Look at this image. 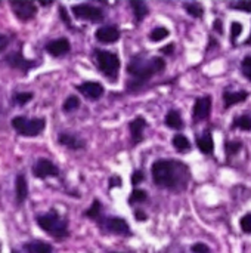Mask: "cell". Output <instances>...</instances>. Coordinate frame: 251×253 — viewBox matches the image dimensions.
<instances>
[{
  "label": "cell",
  "instance_id": "cell-1",
  "mask_svg": "<svg viewBox=\"0 0 251 253\" xmlns=\"http://www.w3.org/2000/svg\"><path fill=\"white\" fill-rule=\"evenodd\" d=\"M152 178L158 187L180 188L186 184L188 169L183 163L175 160H157L152 165Z\"/></svg>",
  "mask_w": 251,
  "mask_h": 253
},
{
  "label": "cell",
  "instance_id": "cell-2",
  "mask_svg": "<svg viewBox=\"0 0 251 253\" xmlns=\"http://www.w3.org/2000/svg\"><path fill=\"white\" fill-rule=\"evenodd\" d=\"M166 67L164 59L161 58H149V59H142V58H135L129 65H127V71L135 76L138 80L145 82L148 79H151L152 76L158 74L160 71H163Z\"/></svg>",
  "mask_w": 251,
  "mask_h": 253
},
{
  "label": "cell",
  "instance_id": "cell-3",
  "mask_svg": "<svg viewBox=\"0 0 251 253\" xmlns=\"http://www.w3.org/2000/svg\"><path fill=\"white\" fill-rule=\"evenodd\" d=\"M37 224L38 227L49 233L50 236L56 237V239H65L68 236V230H67V222L59 216L58 212H49L44 215L37 216Z\"/></svg>",
  "mask_w": 251,
  "mask_h": 253
},
{
  "label": "cell",
  "instance_id": "cell-4",
  "mask_svg": "<svg viewBox=\"0 0 251 253\" xmlns=\"http://www.w3.org/2000/svg\"><path fill=\"white\" fill-rule=\"evenodd\" d=\"M12 126L22 136H37L43 132L46 126V120L44 119H27V117L18 116L12 120Z\"/></svg>",
  "mask_w": 251,
  "mask_h": 253
},
{
  "label": "cell",
  "instance_id": "cell-5",
  "mask_svg": "<svg viewBox=\"0 0 251 253\" xmlns=\"http://www.w3.org/2000/svg\"><path fill=\"white\" fill-rule=\"evenodd\" d=\"M96 64L107 77L109 79H117L118 70H120V59L115 53L107 52V50H96L95 52Z\"/></svg>",
  "mask_w": 251,
  "mask_h": 253
},
{
  "label": "cell",
  "instance_id": "cell-6",
  "mask_svg": "<svg viewBox=\"0 0 251 253\" xmlns=\"http://www.w3.org/2000/svg\"><path fill=\"white\" fill-rule=\"evenodd\" d=\"M72 13L75 18L80 19H86V21H101L104 18V13L99 7L87 4V3H80V4H74L72 7Z\"/></svg>",
  "mask_w": 251,
  "mask_h": 253
},
{
  "label": "cell",
  "instance_id": "cell-7",
  "mask_svg": "<svg viewBox=\"0 0 251 253\" xmlns=\"http://www.w3.org/2000/svg\"><path fill=\"white\" fill-rule=\"evenodd\" d=\"M10 6H12V10L15 12V15L22 21H28V19L34 18L37 13V7L33 1L13 0V1H10Z\"/></svg>",
  "mask_w": 251,
  "mask_h": 253
},
{
  "label": "cell",
  "instance_id": "cell-8",
  "mask_svg": "<svg viewBox=\"0 0 251 253\" xmlns=\"http://www.w3.org/2000/svg\"><path fill=\"white\" fill-rule=\"evenodd\" d=\"M33 173H34L36 178L43 179V178H47V176H56V175L59 173V170H58V168H56L50 160H47V159H40V160H37V163L34 165Z\"/></svg>",
  "mask_w": 251,
  "mask_h": 253
},
{
  "label": "cell",
  "instance_id": "cell-9",
  "mask_svg": "<svg viewBox=\"0 0 251 253\" xmlns=\"http://www.w3.org/2000/svg\"><path fill=\"white\" fill-rule=\"evenodd\" d=\"M210 111H212V98L210 96L198 98L194 104V111H192L194 122L206 120L210 116Z\"/></svg>",
  "mask_w": 251,
  "mask_h": 253
},
{
  "label": "cell",
  "instance_id": "cell-10",
  "mask_svg": "<svg viewBox=\"0 0 251 253\" xmlns=\"http://www.w3.org/2000/svg\"><path fill=\"white\" fill-rule=\"evenodd\" d=\"M4 59H6V64H7L9 67L16 68V70H19V71H24V73H25V71H28L30 68H33V67L36 65V62L25 59V58L22 56V53H21V52L9 53Z\"/></svg>",
  "mask_w": 251,
  "mask_h": 253
},
{
  "label": "cell",
  "instance_id": "cell-11",
  "mask_svg": "<svg viewBox=\"0 0 251 253\" xmlns=\"http://www.w3.org/2000/svg\"><path fill=\"white\" fill-rule=\"evenodd\" d=\"M77 90L84 95V98L90 99V101H96L104 95V87L102 84L96 83V82H86L80 86H77Z\"/></svg>",
  "mask_w": 251,
  "mask_h": 253
},
{
  "label": "cell",
  "instance_id": "cell-12",
  "mask_svg": "<svg viewBox=\"0 0 251 253\" xmlns=\"http://www.w3.org/2000/svg\"><path fill=\"white\" fill-rule=\"evenodd\" d=\"M95 36H96V40L101 43H114L120 39V31L118 28L112 25H104L96 30Z\"/></svg>",
  "mask_w": 251,
  "mask_h": 253
},
{
  "label": "cell",
  "instance_id": "cell-13",
  "mask_svg": "<svg viewBox=\"0 0 251 253\" xmlns=\"http://www.w3.org/2000/svg\"><path fill=\"white\" fill-rule=\"evenodd\" d=\"M102 225L109 231V233H114V234H121V236H126L130 233V228H129V224L121 219V218H108L102 222Z\"/></svg>",
  "mask_w": 251,
  "mask_h": 253
},
{
  "label": "cell",
  "instance_id": "cell-14",
  "mask_svg": "<svg viewBox=\"0 0 251 253\" xmlns=\"http://www.w3.org/2000/svg\"><path fill=\"white\" fill-rule=\"evenodd\" d=\"M46 50L52 56H62L70 52V42L67 39H58L46 44Z\"/></svg>",
  "mask_w": 251,
  "mask_h": 253
},
{
  "label": "cell",
  "instance_id": "cell-15",
  "mask_svg": "<svg viewBox=\"0 0 251 253\" xmlns=\"http://www.w3.org/2000/svg\"><path fill=\"white\" fill-rule=\"evenodd\" d=\"M146 126V122L143 117H136L133 122H130L129 127H130V133H132V139L133 144H139L143 139V129Z\"/></svg>",
  "mask_w": 251,
  "mask_h": 253
},
{
  "label": "cell",
  "instance_id": "cell-16",
  "mask_svg": "<svg viewBox=\"0 0 251 253\" xmlns=\"http://www.w3.org/2000/svg\"><path fill=\"white\" fill-rule=\"evenodd\" d=\"M15 190H16V202L18 205H22L28 196V185H27V179L24 175H18L16 181H15Z\"/></svg>",
  "mask_w": 251,
  "mask_h": 253
},
{
  "label": "cell",
  "instance_id": "cell-17",
  "mask_svg": "<svg viewBox=\"0 0 251 253\" xmlns=\"http://www.w3.org/2000/svg\"><path fill=\"white\" fill-rule=\"evenodd\" d=\"M58 141H59L61 145H65V147H68L71 150H78V148L84 147V142L80 138H77L75 135H71V133H61Z\"/></svg>",
  "mask_w": 251,
  "mask_h": 253
},
{
  "label": "cell",
  "instance_id": "cell-18",
  "mask_svg": "<svg viewBox=\"0 0 251 253\" xmlns=\"http://www.w3.org/2000/svg\"><path fill=\"white\" fill-rule=\"evenodd\" d=\"M197 145H198V148H200L204 154H212L213 150H215V141H213L212 133L206 132L203 136H200V138L197 139Z\"/></svg>",
  "mask_w": 251,
  "mask_h": 253
},
{
  "label": "cell",
  "instance_id": "cell-19",
  "mask_svg": "<svg viewBox=\"0 0 251 253\" xmlns=\"http://www.w3.org/2000/svg\"><path fill=\"white\" fill-rule=\"evenodd\" d=\"M247 98V92L241 90V92H225L223 93V101H225V107H231L234 104H238L241 101H244Z\"/></svg>",
  "mask_w": 251,
  "mask_h": 253
},
{
  "label": "cell",
  "instance_id": "cell-20",
  "mask_svg": "<svg viewBox=\"0 0 251 253\" xmlns=\"http://www.w3.org/2000/svg\"><path fill=\"white\" fill-rule=\"evenodd\" d=\"M27 253H52V246L43 242H31L24 246Z\"/></svg>",
  "mask_w": 251,
  "mask_h": 253
},
{
  "label": "cell",
  "instance_id": "cell-21",
  "mask_svg": "<svg viewBox=\"0 0 251 253\" xmlns=\"http://www.w3.org/2000/svg\"><path fill=\"white\" fill-rule=\"evenodd\" d=\"M166 125L172 129H182L183 127V122L182 117L179 114V111L176 110H170L166 116Z\"/></svg>",
  "mask_w": 251,
  "mask_h": 253
},
{
  "label": "cell",
  "instance_id": "cell-22",
  "mask_svg": "<svg viewBox=\"0 0 251 253\" xmlns=\"http://www.w3.org/2000/svg\"><path fill=\"white\" fill-rule=\"evenodd\" d=\"M130 4L133 7L135 16H136L138 21H142L148 15V7H146V4L143 1H141V0H132Z\"/></svg>",
  "mask_w": 251,
  "mask_h": 253
},
{
  "label": "cell",
  "instance_id": "cell-23",
  "mask_svg": "<svg viewBox=\"0 0 251 253\" xmlns=\"http://www.w3.org/2000/svg\"><path fill=\"white\" fill-rule=\"evenodd\" d=\"M173 145H175V148L176 150H179V151H186V150H189L191 148V142H189V139L185 136V135H176L175 138H173Z\"/></svg>",
  "mask_w": 251,
  "mask_h": 253
},
{
  "label": "cell",
  "instance_id": "cell-24",
  "mask_svg": "<svg viewBox=\"0 0 251 253\" xmlns=\"http://www.w3.org/2000/svg\"><path fill=\"white\" fill-rule=\"evenodd\" d=\"M78 107H80V99H78L75 95H71V96H68V98L65 99V102H64V105H62V110H64L65 113H72V111H75Z\"/></svg>",
  "mask_w": 251,
  "mask_h": 253
},
{
  "label": "cell",
  "instance_id": "cell-25",
  "mask_svg": "<svg viewBox=\"0 0 251 253\" xmlns=\"http://www.w3.org/2000/svg\"><path fill=\"white\" fill-rule=\"evenodd\" d=\"M183 7H185L186 12H188L191 16H194V18H201L203 13H204V9H203V6H201L200 3H185Z\"/></svg>",
  "mask_w": 251,
  "mask_h": 253
},
{
  "label": "cell",
  "instance_id": "cell-26",
  "mask_svg": "<svg viewBox=\"0 0 251 253\" xmlns=\"http://www.w3.org/2000/svg\"><path fill=\"white\" fill-rule=\"evenodd\" d=\"M167 36H169V30H167L166 27H157V28H154V30L151 31L149 39H151V42H161V40H164Z\"/></svg>",
  "mask_w": 251,
  "mask_h": 253
},
{
  "label": "cell",
  "instance_id": "cell-27",
  "mask_svg": "<svg viewBox=\"0 0 251 253\" xmlns=\"http://www.w3.org/2000/svg\"><path fill=\"white\" fill-rule=\"evenodd\" d=\"M101 213H102V206H101L99 200H95L93 205L90 206V209L86 211V216L90 218V219H98Z\"/></svg>",
  "mask_w": 251,
  "mask_h": 253
},
{
  "label": "cell",
  "instance_id": "cell-28",
  "mask_svg": "<svg viewBox=\"0 0 251 253\" xmlns=\"http://www.w3.org/2000/svg\"><path fill=\"white\" fill-rule=\"evenodd\" d=\"M234 127H240L243 130H250L251 129V117L249 116H240L234 122Z\"/></svg>",
  "mask_w": 251,
  "mask_h": 253
},
{
  "label": "cell",
  "instance_id": "cell-29",
  "mask_svg": "<svg viewBox=\"0 0 251 253\" xmlns=\"http://www.w3.org/2000/svg\"><path fill=\"white\" fill-rule=\"evenodd\" d=\"M146 199H148V194L143 190H133V193L130 194L129 202H130V205H133V203H143V202H146Z\"/></svg>",
  "mask_w": 251,
  "mask_h": 253
},
{
  "label": "cell",
  "instance_id": "cell-30",
  "mask_svg": "<svg viewBox=\"0 0 251 253\" xmlns=\"http://www.w3.org/2000/svg\"><path fill=\"white\" fill-rule=\"evenodd\" d=\"M13 99H15V102H16V104H19V105H24V104H27L28 101H31V99H33V93H31V92L15 93Z\"/></svg>",
  "mask_w": 251,
  "mask_h": 253
},
{
  "label": "cell",
  "instance_id": "cell-31",
  "mask_svg": "<svg viewBox=\"0 0 251 253\" xmlns=\"http://www.w3.org/2000/svg\"><path fill=\"white\" fill-rule=\"evenodd\" d=\"M229 6L232 9H240V10H244V12H251V1H249V0H240V1L231 3Z\"/></svg>",
  "mask_w": 251,
  "mask_h": 253
},
{
  "label": "cell",
  "instance_id": "cell-32",
  "mask_svg": "<svg viewBox=\"0 0 251 253\" xmlns=\"http://www.w3.org/2000/svg\"><path fill=\"white\" fill-rule=\"evenodd\" d=\"M241 31H243V25L240 22H232V25H231V40H232V43H235V40L240 37Z\"/></svg>",
  "mask_w": 251,
  "mask_h": 253
},
{
  "label": "cell",
  "instance_id": "cell-33",
  "mask_svg": "<svg viewBox=\"0 0 251 253\" xmlns=\"http://www.w3.org/2000/svg\"><path fill=\"white\" fill-rule=\"evenodd\" d=\"M240 225H241V230H243L246 234H250L251 233V213H247L244 218H241V222H240Z\"/></svg>",
  "mask_w": 251,
  "mask_h": 253
},
{
  "label": "cell",
  "instance_id": "cell-34",
  "mask_svg": "<svg viewBox=\"0 0 251 253\" xmlns=\"http://www.w3.org/2000/svg\"><path fill=\"white\" fill-rule=\"evenodd\" d=\"M241 68H243V74L251 80V55L244 58V61L241 64Z\"/></svg>",
  "mask_w": 251,
  "mask_h": 253
},
{
  "label": "cell",
  "instance_id": "cell-35",
  "mask_svg": "<svg viewBox=\"0 0 251 253\" xmlns=\"http://www.w3.org/2000/svg\"><path fill=\"white\" fill-rule=\"evenodd\" d=\"M241 150V144L240 142H226V154H237Z\"/></svg>",
  "mask_w": 251,
  "mask_h": 253
},
{
  "label": "cell",
  "instance_id": "cell-36",
  "mask_svg": "<svg viewBox=\"0 0 251 253\" xmlns=\"http://www.w3.org/2000/svg\"><path fill=\"white\" fill-rule=\"evenodd\" d=\"M143 178H145L143 172L138 170V172H135V173L132 175V184H133V185H138V184H141V182L143 181Z\"/></svg>",
  "mask_w": 251,
  "mask_h": 253
},
{
  "label": "cell",
  "instance_id": "cell-37",
  "mask_svg": "<svg viewBox=\"0 0 251 253\" xmlns=\"http://www.w3.org/2000/svg\"><path fill=\"white\" fill-rule=\"evenodd\" d=\"M191 251H192L194 253H210L209 248H207L206 245H203V243H197V245H194Z\"/></svg>",
  "mask_w": 251,
  "mask_h": 253
},
{
  "label": "cell",
  "instance_id": "cell-38",
  "mask_svg": "<svg viewBox=\"0 0 251 253\" xmlns=\"http://www.w3.org/2000/svg\"><path fill=\"white\" fill-rule=\"evenodd\" d=\"M59 13H61V18H62V21L65 22V25H68L70 28H72V25H71V19H70V16L67 15L65 9H64L62 6L59 7Z\"/></svg>",
  "mask_w": 251,
  "mask_h": 253
},
{
  "label": "cell",
  "instance_id": "cell-39",
  "mask_svg": "<svg viewBox=\"0 0 251 253\" xmlns=\"http://www.w3.org/2000/svg\"><path fill=\"white\" fill-rule=\"evenodd\" d=\"M7 43H9V39L4 34H0V53L6 49Z\"/></svg>",
  "mask_w": 251,
  "mask_h": 253
},
{
  "label": "cell",
  "instance_id": "cell-40",
  "mask_svg": "<svg viewBox=\"0 0 251 253\" xmlns=\"http://www.w3.org/2000/svg\"><path fill=\"white\" fill-rule=\"evenodd\" d=\"M121 185V181H120V178L118 176H112L111 179H109V187L112 188V187H120Z\"/></svg>",
  "mask_w": 251,
  "mask_h": 253
},
{
  "label": "cell",
  "instance_id": "cell-41",
  "mask_svg": "<svg viewBox=\"0 0 251 253\" xmlns=\"http://www.w3.org/2000/svg\"><path fill=\"white\" fill-rule=\"evenodd\" d=\"M173 50H175V44H173V43H172V44H167L166 47H163V49H161V52H163V53H172Z\"/></svg>",
  "mask_w": 251,
  "mask_h": 253
},
{
  "label": "cell",
  "instance_id": "cell-42",
  "mask_svg": "<svg viewBox=\"0 0 251 253\" xmlns=\"http://www.w3.org/2000/svg\"><path fill=\"white\" fill-rule=\"evenodd\" d=\"M215 30H216L217 33H222V31H223L222 21H219V19H216V21H215Z\"/></svg>",
  "mask_w": 251,
  "mask_h": 253
},
{
  "label": "cell",
  "instance_id": "cell-43",
  "mask_svg": "<svg viewBox=\"0 0 251 253\" xmlns=\"http://www.w3.org/2000/svg\"><path fill=\"white\" fill-rule=\"evenodd\" d=\"M135 218H136L138 221H145V219H146V216H145L143 212H141V211H136V212H135Z\"/></svg>",
  "mask_w": 251,
  "mask_h": 253
},
{
  "label": "cell",
  "instance_id": "cell-44",
  "mask_svg": "<svg viewBox=\"0 0 251 253\" xmlns=\"http://www.w3.org/2000/svg\"><path fill=\"white\" fill-rule=\"evenodd\" d=\"M40 4H50V1H43V0H41V1H40Z\"/></svg>",
  "mask_w": 251,
  "mask_h": 253
},
{
  "label": "cell",
  "instance_id": "cell-45",
  "mask_svg": "<svg viewBox=\"0 0 251 253\" xmlns=\"http://www.w3.org/2000/svg\"><path fill=\"white\" fill-rule=\"evenodd\" d=\"M247 43H249V44H250V43H251V34H250V37L247 39Z\"/></svg>",
  "mask_w": 251,
  "mask_h": 253
},
{
  "label": "cell",
  "instance_id": "cell-46",
  "mask_svg": "<svg viewBox=\"0 0 251 253\" xmlns=\"http://www.w3.org/2000/svg\"><path fill=\"white\" fill-rule=\"evenodd\" d=\"M109 253H118V252H109Z\"/></svg>",
  "mask_w": 251,
  "mask_h": 253
},
{
  "label": "cell",
  "instance_id": "cell-47",
  "mask_svg": "<svg viewBox=\"0 0 251 253\" xmlns=\"http://www.w3.org/2000/svg\"><path fill=\"white\" fill-rule=\"evenodd\" d=\"M12 253H16V252H12Z\"/></svg>",
  "mask_w": 251,
  "mask_h": 253
}]
</instances>
